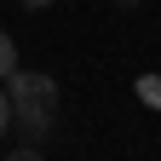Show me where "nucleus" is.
Wrapping results in <instances>:
<instances>
[{"instance_id":"obj_1","label":"nucleus","mask_w":161,"mask_h":161,"mask_svg":"<svg viewBox=\"0 0 161 161\" xmlns=\"http://www.w3.org/2000/svg\"><path fill=\"white\" fill-rule=\"evenodd\" d=\"M6 98H12V127H23L29 144H40V138L52 132L58 104H64L58 80L40 75V69H17V75H6Z\"/></svg>"},{"instance_id":"obj_2","label":"nucleus","mask_w":161,"mask_h":161,"mask_svg":"<svg viewBox=\"0 0 161 161\" xmlns=\"http://www.w3.org/2000/svg\"><path fill=\"white\" fill-rule=\"evenodd\" d=\"M6 75H17V40L0 29V80H6Z\"/></svg>"},{"instance_id":"obj_3","label":"nucleus","mask_w":161,"mask_h":161,"mask_svg":"<svg viewBox=\"0 0 161 161\" xmlns=\"http://www.w3.org/2000/svg\"><path fill=\"white\" fill-rule=\"evenodd\" d=\"M138 98L161 109V75H138Z\"/></svg>"},{"instance_id":"obj_4","label":"nucleus","mask_w":161,"mask_h":161,"mask_svg":"<svg viewBox=\"0 0 161 161\" xmlns=\"http://www.w3.org/2000/svg\"><path fill=\"white\" fill-rule=\"evenodd\" d=\"M0 161H46V155H40V144H23V150H12V155H0Z\"/></svg>"},{"instance_id":"obj_5","label":"nucleus","mask_w":161,"mask_h":161,"mask_svg":"<svg viewBox=\"0 0 161 161\" xmlns=\"http://www.w3.org/2000/svg\"><path fill=\"white\" fill-rule=\"evenodd\" d=\"M6 127H12V98H6V86H0V138H6Z\"/></svg>"},{"instance_id":"obj_6","label":"nucleus","mask_w":161,"mask_h":161,"mask_svg":"<svg viewBox=\"0 0 161 161\" xmlns=\"http://www.w3.org/2000/svg\"><path fill=\"white\" fill-rule=\"evenodd\" d=\"M23 6H29V12H46V6H52V0H23Z\"/></svg>"},{"instance_id":"obj_7","label":"nucleus","mask_w":161,"mask_h":161,"mask_svg":"<svg viewBox=\"0 0 161 161\" xmlns=\"http://www.w3.org/2000/svg\"><path fill=\"white\" fill-rule=\"evenodd\" d=\"M115 6H121V12H132V6H138V0H115Z\"/></svg>"}]
</instances>
